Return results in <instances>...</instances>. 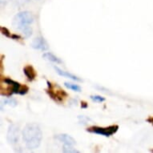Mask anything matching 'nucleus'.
<instances>
[{"label":"nucleus","mask_w":153,"mask_h":153,"mask_svg":"<svg viewBox=\"0 0 153 153\" xmlns=\"http://www.w3.org/2000/svg\"><path fill=\"white\" fill-rule=\"evenodd\" d=\"M23 141L27 149L33 150L39 147L43 137L42 131L36 123H27L22 131Z\"/></svg>","instance_id":"nucleus-1"},{"label":"nucleus","mask_w":153,"mask_h":153,"mask_svg":"<svg viewBox=\"0 0 153 153\" xmlns=\"http://www.w3.org/2000/svg\"><path fill=\"white\" fill-rule=\"evenodd\" d=\"M34 22L32 14L29 11H22L15 15L12 21L13 27L23 33L25 38H29L32 35V29L30 25Z\"/></svg>","instance_id":"nucleus-2"},{"label":"nucleus","mask_w":153,"mask_h":153,"mask_svg":"<svg viewBox=\"0 0 153 153\" xmlns=\"http://www.w3.org/2000/svg\"><path fill=\"white\" fill-rule=\"evenodd\" d=\"M119 127L117 125L109 126L107 128H100V127H91L88 129V131L90 132L95 133L100 136H106V137H109V136H112L113 134L118 131Z\"/></svg>","instance_id":"nucleus-3"},{"label":"nucleus","mask_w":153,"mask_h":153,"mask_svg":"<svg viewBox=\"0 0 153 153\" xmlns=\"http://www.w3.org/2000/svg\"><path fill=\"white\" fill-rule=\"evenodd\" d=\"M4 83L10 87V95L12 94H20V95H25L27 93L29 88L27 86H21V84L18 82L10 79H4Z\"/></svg>","instance_id":"nucleus-4"},{"label":"nucleus","mask_w":153,"mask_h":153,"mask_svg":"<svg viewBox=\"0 0 153 153\" xmlns=\"http://www.w3.org/2000/svg\"><path fill=\"white\" fill-rule=\"evenodd\" d=\"M7 139V141L10 144H15V143H18L19 139V126L15 125V124H10L9 126Z\"/></svg>","instance_id":"nucleus-5"},{"label":"nucleus","mask_w":153,"mask_h":153,"mask_svg":"<svg viewBox=\"0 0 153 153\" xmlns=\"http://www.w3.org/2000/svg\"><path fill=\"white\" fill-rule=\"evenodd\" d=\"M31 48L35 50L39 51H47L48 50V44L43 37H37L32 41L31 43Z\"/></svg>","instance_id":"nucleus-6"},{"label":"nucleus","mask_w":153,"mask_h":153,"mask_svg":"<svg viewBox=\"0 0 153 153\" xmlns=\"http://www.w3.org/2000/svg\"><path fill=\"white\" fill-rule=\"evenodd\" d=\"M55 139H57L60 142L63 143V145H68V146H74L76 144V141L73 137H71L69 135L67 134H59L55 136Z\"/></svg>","instance_id":"nucleus-7"},{"label":"nucleus","mask_w":153,"mask_h":153,"mask_svg":"<svg viewBox=\"0 0 153 153\" xmlns=\"http://www.w3.org/2000/svg\"><path fill=\"white\" fill-rule=\"evenodd\" d=\"M54 68H55L56 73H57L58 75H60V76L71 79H72V80L79 81V82H81V81H82L81 79H79V77H77V76H75V75H73V74H71V73H69L68 71H65L62 70V69H60V68H58V67H54Z\"/></svg>","instance_id":"nucleus-8"},{"label":"nucleus","mask_w":153,"mask_h":153,"mask_svg":"<svg viewBox=\"0 0 153 153\" xmlns=\"http://www.w3.org/2000/svg\"><path fill=\"white\" fill-rule=\"evenodd\" d=\"M23 73L25 74V75L30 81L34 80L36 77V72L32 66H26L25 68H23Z\"/></svg>","instance_id":"nucleus-9"},{"label":"nucleus","mask_w":153,"mask_h":153,"mask_svg":"<svg viewBox=\"0 0 153 153\" xmlns=\"http://www.w3.org/2000/svg\"><path fill=\"white\" fill-rule=\"evenodd\" d=\"M43 58L44 59L48 61H50V62H52V63H63V61L61 60L60 59L58 58L57 56H55V55H53L52 53L51 52H46L43 55Z\"/></svg>","instance_id":"nucleus-10"},{"label":"nucleus","mask_w":153,"mask_h":153,"mask_svg":"<svg viewBox=\"0 0 153 153\" xmlns=\"http://www.w3.org/2000/svg\"><path fill=\"white\" fill-rule=\"evenodd\" d=\"M64 86L67 88H68V89L73 91H76V92H80L81 91V88L79 85H77V84H74V83L65 82L64 83Z\"/></svg>","instance_id":"nucleus-11"},{"label":"nucleus","mask_w":153,"mask_h":153,"mask_svg":"<svg viewBox=\"0 0 153 153\" xmlns=\"http://www.w3.org/2000/svg\"><path fill=\"white\" fill-rule=\"evenodd\" d=\"M3 104L10 106V107H16L18 103L15 99L8 98V99H6V100H4L3 101Z\"/></svg>","instance_id":"nucleus-12"},{"label":"nucleus","mask_w":153,"mask_h":153,"mask_svg":"<svg viewBox=\"0 0 153 153\" xmlns=\"http://www.w3.org/2000/svg\"><path fill=\"white\" fill-rule=\"evenodd\" d=\"M63 152L66 153H79L80 152L78 150H76L75 148H73V146H68L63 145Z\"/></svg>","instance_id":"nucleus-13"},{"label":"nucleus","mask_w":153,"mask_h":153,"mask_svg":"<svg viewBox=\"0 0 153 153\" xmlns=\"http://www.w3.org/2000/svg\"><path fill=\"white\" fill-rule=\"evenodd\" d=\"M90 98L91 100H92L94 102H96V103H102L105 101V98L102 97L100 95H91Z\"/></svg>","instance_id":"nucleus-14"},{"label":"nucleus","mask_w":153,"mask_h":153,"mask_svg":"<svg viewBox=\"0 0 153 153\" xmlns=\"http://www.w3.org/2000/svg\"><path fill=\"white\" fill-rule=\"evenodd\" d=\"M1 33H2L3 35H5L6 37L11 38V35H10V31L8 30L7 28L3 27H1Z\"/></svg>","instance_id":"nucleus-15"},{"label":"nucleus","mask_w":153,"mask_h":153,"mask_svg":"<svg viewBox=\"0 0 153 153\" xmlns=\"http://www.w3.org/2000/svg\"><path fill=\"white\" fill-rule=\"evenodd\" d=\"M79 120V123H86V122L88 120H89V119L88 117H85V116H79L78 117Z\"/></svg>","instance_id":"nucleus-16"},{"label":"nucleus","mask_w":153,"mask_h":153,"mask_svg":"<svg viewBox=\"0 0 153 153\" xmlns=\"http://www.w3.org/2000/svg\"><path fill=\"white\" fill-rule=\"evenodd\" d=\"M20 36H19L17 35H11V39H20Z\"/></svg>","instance_id":"nucleus-17"},{"label":"nucleus","mask_w":153,"mask_h":153,"mask_svg":"<svg viewBox=\"0 0 153 153\" xmlns=\"http://www.w3.org/2000/svg\"><path fill=\"white\" fill-rule=\"evenodd\" d=\"M81 108H88V103H85V102H82V104H81Z\"/></svg>","instance_id":"nucleus-18"}]
</instances>
